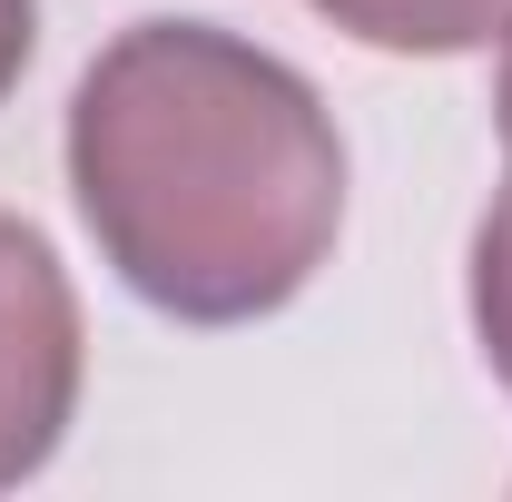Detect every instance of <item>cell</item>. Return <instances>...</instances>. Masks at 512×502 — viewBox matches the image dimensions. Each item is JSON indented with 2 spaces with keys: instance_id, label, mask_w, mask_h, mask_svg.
<instances>
[{
  "instance_id": "cell-1",
  "label": "cell",
  "mask_w": 512,
  "mask_h": 502,
  "mask_svg": "<svg viewBox=\"0 0 512 502\" xmlns=\"http://www.w3.org/2000/svg\"><path fill=\"white\" fill-rule=\"evenodd\" d=\"M69 188L99 256L158 315L247 325L325 266L345 148L325 99L256 40L138 20L69 99Z\"/></svg>"
},
{
  "instance_id": "cell-2",
  "label": "cell",
  "mask_w": 512,
  "mask_h": 502,
  "mask_svg": "<svg viewBox=\"0 0 512 502\" xmlns=\"http://www.w3.org/2000/svg\"><path fill=\"white\" fill-rule=\"evenodd\" d=\"M79 404V296L60 256L0 217V483L40 473Z\"/></svg>"
},
{
  "instance_id": "cell-3",
  "label": "cell",
  "mask_w": 512,
  "mask_h": 502,
  "mask_svg": "<svg viewBox=\"0 0 512 502\" xmlns=\"http://www.w3.org/2000/svg\"><path fill=\"white\" fill-rule=\"evenodd\" d=\"M316 10L375 50H483L512 30V0H316Z\"/></svg>"
},
{
  "instance_id": "cell-4",
  "label": "cell",
  "mask_w": 512,
  "mask_h": 502,
  "mask_svg": "<svg viewBox=\"0 0 512 502\" xmlns=\"http://www.w3.org/2000/svg\"><path fill=\"white\" fill-rule=\"evenodd\" d=\"M473 325H483V355L512 384V188L493 197L483 237H473Z\"/></svg>"
},
{
  "instance_id": "cell-5",
  "label": "cell",
  "mask_w": 512,
  "mask_h": 502,
  "mask_svg": "<svg viewBox=\"0 0 512 502\" xmlns=\"http://www.w3.org/2000/svg\"><path fill=\"white\" fill-rule=\"evenodd\" d=\"M30 40H40V0H0V99L30 69Z\"/></svg>"
},
{
  "instance_id": "cell-6",
  "label": "cell",
  "mask_w": 512,
  "mask_h": 502,
  "mask_svg": "<svg viewBox=\"0 0 512 502\" xmlns=\"http://www.w3.org/2000/svg\"><path fill=\"white\" fill-rule=\"evenodd\" d=\"M493 109H503V138H512V50H503V99H493Z\"/></svg>"
}]
</instances>
